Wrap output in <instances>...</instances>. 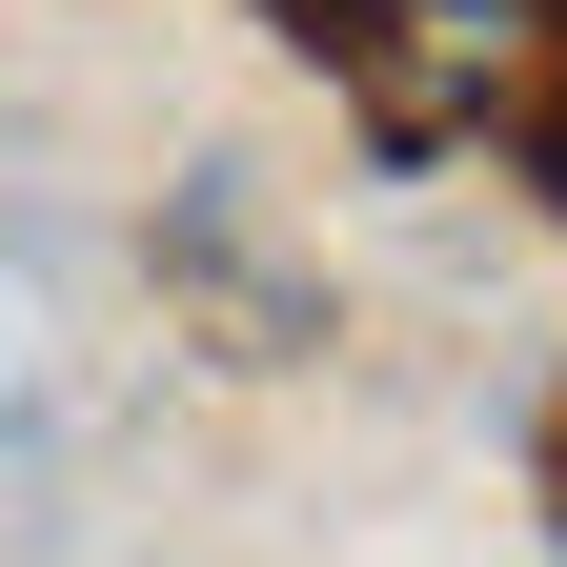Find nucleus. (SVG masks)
Listing matches in <instances>:
<instances>
[{"instance_id": "nucleus-1", "label": "nucleus", "mask_w": 567, "mask_h": 567, "mask_svg": "<svg viewBox=\"0 0 567 567\" xmlns=\"http://www.w3.org/2000/svg\"><path fill=\"white\" fill-rule=\"evenodd\" d=\"M527 41H547V0H365V21L324 41V82H344V122H365L385 163H446V142L527 82Z\"/></svg>"}, {"instance_id": "nucleus-2", "label": "nucleus", "mask_w": 567, "mask_h": 567, "mask_svg": "<svg viewBox=\"0 0 567 567\" xmlns=\"http://www.w3.org/2000/svg\"><path fill=\"white\" fill-rule=\"evenodd\" d=\"M344 21H365V0H284V41H305V61H324V41H344Z\"/></svg>"}, {"instance_id": "nucleus-3", "label": "nucleus", "mask_w": 567, "mask_h": 567, "mask_svg": "<svg viewBox=\"0 0 567 567\" xmlns=\"http://www.w3.org/2000/svg\"><path fill=\"white\" fill-rule=\"evenodd\" d=\"M547 567H567V405H547Z\"/></svg>"}]
</instances>
